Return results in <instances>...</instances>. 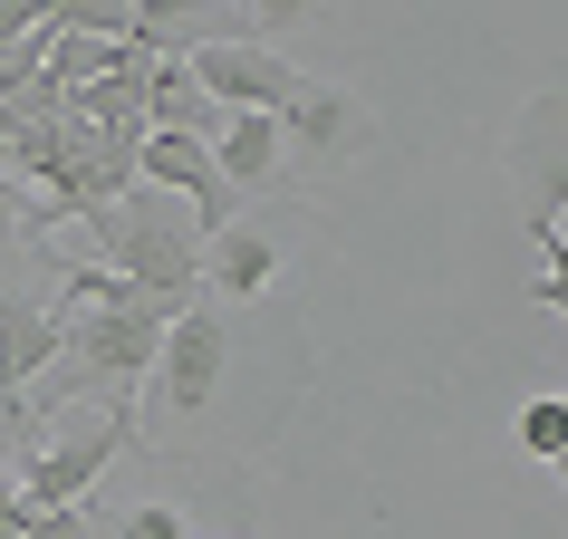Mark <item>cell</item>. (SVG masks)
Wrapping results in <instances>:
<instances>
[{"instance_id": "obj_1", "label": "cell", "mask_w": 568, "mask_h": 539, "mask_svg": "<svg viewBox=\"0 0 568 539\" xmlns=\"http://www.w3.org/2000/svg\"><path fill=\"white\" fill-rule=\"evenodd\" d=\"M97 241H106V270H116L125 289H145V299H174L193 308L203 299V232H193V212L145 193V183H125L116 203L88 212Z\"/></svg>"}, {"instance_id": "obj_2", "label": "cell", "mask_w": 568, "mask_h": 539, "mask_svg": "<svg viewBox=\"0 0 568 539\" xmlns=\"http://www.w3.org/2000/svg\"><path fill=\"white\" fill-rule=\"evenodd\" d=\"M125 452H135V405H106L97 424H59L49 444L10 452V481L30 510H68V501H97L106 462H125Z\"/></svg>"}, {"instance_id": "obj_3", "label": "cell", "mask_w": 568, "mask_h": 539, "mask_svg": "<svg viewBox=\"0 0 568 539\" xmlns=\"http://www.w3.org/2000/svg\"><path fill=\"white\" fill-rule=\"evenodd\" d=\"M183 78H193L222 116H280V106L308 88V68L280 59L270 39H212V49H193V59H183Z\"/></svg>"}, {"instance_id": "obj_4", "label": "cell", "mask_w": 568, "mask_h": 539, "mask_svg": "<svg viewBox=\"0 0 568 539\" xmlns=\"http://www.w3.org/2000/svg\"><path fill=\"white\" fill-rule=\"evenodd\" d=\"M222 376H232V308L193 299L174 328H164V347H154V376H145V386L164 395V415H212Z\"/></svg>"}, {"instance_id": "obj_5", "label": "cell", "mask_w": 568, "mask_h": 539, "mask_svg": "<svg viewBox=\"0 0 568 539\" xmlns=\"http://www.w3.org/2000/svg\"><path fill=\"white\" fill-rule=\"evenodd\" d=\"M366 145H376V125H366V106L347 88H318V78H308V88L280 106V164H300V174H347Z\"/></svg>"}, {"instance_id": "obj_6", "label": "cell", "mask_w": 568, "mask_h": 539, "mask_svg": "<svg viewBox=\"0 0 568 539\" xmlns=\"http://www.w3.org/2000/svg\"><path fill=\"white\" fill-rule=\"evenodd\" d=\"M68 357V328L49 299H0V415L20 405L30 386H49Z\"/></svg>"}, {"instance_id": "obj_7", "label": "cell", "mask_w": 568, "mask_h": 539, "mask_svg": "<svg viewBox=\"0 0 568 539\" xmlns=\"http://www.w3.org/2000/svg\"><path fill=\"white\" fill-rule=\"evenodd\" d=\"M270 279H280V241H270L261 222H232V232L203 241V299H212V308L270 299Z\"/></svg>"}, {"instance_id": "obj_8", "label": "cell", "mask_w": 568, "mask_h": 539, "mask_svg": "<svg viewBox=\"0 0 568 539\" xmlns=\"http://www.w3.org/2000/svg\"><path fill=\"white\" fill-rule=\"evenodd\" d=\"M212 174H222V193H261L270 174H290L280 164V116H222V135H212Z\"/></svg>"}, {"instance_id": "obj_9", "label": "cell", "mask_w": 568, "mask_h": 539, "mask_svg": "<svg viewBox=\"0 0 568 539\" xmlns=\"http://www.w3.org/2000/svg\"><path fill=\"white\" fill-rule=\"evenodd\" d=\"M510 174H520V183L539 193V212H530V222H559V106H549V96H539L530 116H520V145H510Z\"/></svg>"}, {"instance_id": "obj_10", "label": "cell", "mask_w": 568, "mask_h": 539, "mask_svg": "<svg viewBox=\"0 0 568 539\" xmlns=\"http://www.w3.org/2000/svg\"><path fill=\"white\" fill-rule=\"evenodd\" d=\"M106 539H193V520H183V501H125L106 510Z\"/></svg>"}, {"instance_id": "obj_11", "label": "cell", "mask_w": 568, "mask_h": 539, "mask_svg": "<svg viewBox=\"0 0 568 539\" xmlns=\"http://www.w3.org/2000/svg\"><path fill=\"white\" fill-rule=\"evenodd\" d=\"M520 452H530V462H559L568 452V405L559 395H530V405H520Z\"/></svg>"}, {"instance_id": "obj_12", "label": "cell", "mask_w": 568, "mask_h": 539, "mask_svg": "<svg viewBox=\"0 0 568 539\" xmlns=\"http://www.w3.org/2000/svg\"><path fill=\"white\" fill-rule=\"evenodd\" d=\"M30 539H106V510L97 501H68V510H39Z\"/></svg>"}, {"instance_id": "obj_13", "label": "cell", "mask_w": 568, "mask_h": 539, "mask_svg": "<svg viewBox=\"0 0 568 539\" xmlns=\"http://www.w3.org/2000/svg\"><path fill=\"white\" fill-rule=\"evenodd\" d=\"M39 222H49V212H30V203H20V183L0 174V241H20V232H39Z\"/></svg>"}, {"instance_id": "obj_14", "label": "cell", "mask_w": 568, "mask_h": 539, "mask_svg": "<svg viewBox=\"0 0 568 539\" xmlns=\"http://www.w3.org/2000/svg\"><path fill=\"white\" fill-rule=\"evenodd\" d=\"M39 30V0H0V49H20Z\"/></svg>"}, {"instance_id": "obj_15", "label": "cell", "mask_w": 568, "mask_h": 539, "mask_svg": "<svg viewBox=\"0 0 568 539\" xmlns=\"http://www.w3.org/2000/svg\"><path fill=\"white\" fill-rule=\"evenodd\" d=\"M530 299H539V318H559V308H568V279H559V270H539V279H530Z\"/></svg>"}, {"instance_id": "obj_16", "label": "cell", "mask_w": 568, "mask_h": 539, "mask_svg": "<svg viewBox=\"0 0 568 539\" xmlns=\"http://www.w3.org/2000/svg\"><path fill=\"white\" fill-rule=\"evenodd\" d=\"M0 481H10V462H0Z\"/></svg>"}]
</instances>
